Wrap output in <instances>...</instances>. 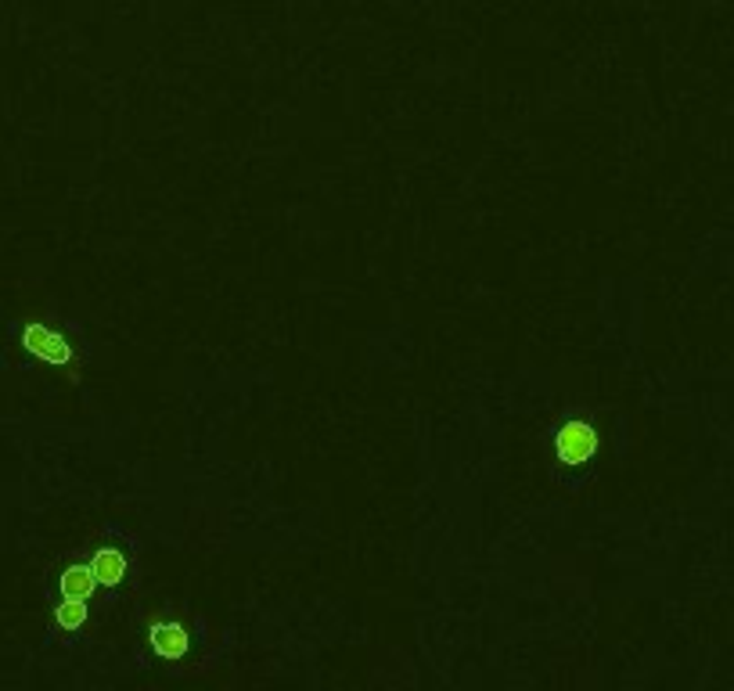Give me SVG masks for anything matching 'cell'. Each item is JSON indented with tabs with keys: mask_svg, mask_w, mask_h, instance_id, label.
I'll list each match as a JSON object with an SVG mask.
<instances>
[{
	"mask_svg": "<svg viewBox=\"0 0 734 691\" xmlns=\"http://www.w3.org/2000/svg\"><path fill=\"white\" fill-rule=\"evenodd\" d=\"M148 638H152L155 656L162 659H184L191 648V634L180 623H152Z\"/></svg>",
	"mask_w": 734,
	"mask_h": 691,
	"instance_id": "3",
	"label": "cell"
},
{
	"mask_svg": "<svg viewBox=\"0 0 734 691\" xmlns=\"http://www.w3.org/2000/svg\"><path fill=\"white\" fill-rule=\"evenodd\" d=\"M54 623L58 630H80L87 623V602H76V598H62V605L54 609Z\"/></svg>",
	"mask_w": 734,
	"mask_h": 691,
	"instance_id": "6",
	"label": "cell"
},
{
	"mask_svg": "<svg viewBox=\"0 0 734 691\" xmlns=\"http://www.w3.org/2000/svg\"><path fill=\"white\" fill-rule=\"evenodd\" d=\"M94 587H98V580H94L90 566H69L62 573V580H58V591H62V598H76V602H90Z\"/></svg>",
	"mask_w": 734,
	"mask_h": 691,
	"instance_id": "5",
	"label": "cell"
},
{
	"mask_svg": "<svg viewBox=\"0 0 734 691\" xmlns=\"http://www.w3.org/2000/svg\"><path fill=\"white\" fill-rule=\"evenodd\" d=\"M90 573H94V580L105 587H119L126 576V558L119 548H98L94 551V558H90Z\"/></svg>",
	"mask_w": 734,
	"mask_h": 691,
	"instance_id": "4",
	"label": "cell"
},
{
	"mask_svg": "<svg viewBox=\"0 0 734 691\" xmlns=\"http://www.w3.org/2000/svg\"><path fill=\"white\" fill-rule=\"evenodd\" d=\"M22 346H26L33 357L47 360V364H58V368H65L72 360V346L54 332V328H47V324H36V321L26 324V328H22Z\"/></svg>",
	"mask_w": 734,
	"mask_h": 691,
	"instance_id": "1",
	"label": "cell"
},
{
	"mask_svg": "<svg viewBox=\"0 0 734 691\" xmlns=\"http://www.w3.org/2000/svg\"><path fill=\"white\" fill-rule=\"evenodd\" d=\"M555 450H558V461H562V465H583V461H591L594 450H598V432H594L587 422H569L562 432H558Z\"/></svg>",
	"mask_w": 734,
	"mask_h": 691,
	"instance_id": "2",
	"label": "cell"
}]
</instances>
